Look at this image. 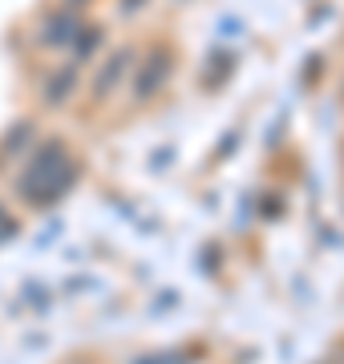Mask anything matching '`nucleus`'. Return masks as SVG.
Masks as SVG:
<instances>
[{
    "instance_id": "f257e3e1",
    "label": "nucleus",
    "mask_w": 344,
    "mask_h": 364,
    "mask_svg": "<svg viewBox=\"0 0 344 364\" xmlns=\"http://www.w3.org/2000/svg\"><path fill=\"white\" fill-rule=\"evenodd\" d=\"M138 4H142V0H122V9H138Z\"/></svg>"
}]
</instances>
